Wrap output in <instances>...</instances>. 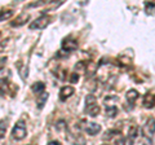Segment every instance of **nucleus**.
I'll return each mask as SVG.
<instances>
[{
  "mask_svg": "<svg viewBox=\"0 0 155 145\" xmlns=\"http://www.w3.org/2000/svg\"><path fill=\"white\" fill-rule=\"evenodd\" d=\"M100 105L97 104V100L93 95H88L85 97V113L91 117H97L100 113Z\"/></svg>",
  "mask_w": 155,
  "mask_h": 145,
  "instance_id": "1",
  "label": "nucleus"
},
{
  "mask_svg": "<svg viewBox=\"0 0 155 145\" xmlns=\"http://www.w3.org/2000/svg\"><path fill=\"white\" fill-rule=\"evenodd\" d=\"M26 135H27V130H26L25 122L19 120L12 130V137H13V140H16V141H21V140L26 137Z\"/></svg>",
  "mask_w": 155,
  "mask_h": 145,
  "instance_id": "2",
  "label": "nucleus"
},
{
  "mask_svg": "<svg viewBox=\"0 0 155 145\" xmlns=\"http://www.w3.org/2000/svg\"><path fill=\"white\" fill-rule=\"evenodd\" d=\"M51 21H52L51 16H41L30 23V29L31 30H41V29H45L49 25Z\"/></svg>",
  "mask_w": 155,
  "mask_h": 145,
  "instance_id": "3",
  "label": "nucleus"
},
{
  "mask_svg": "<svg viewBox=\"0 0 155 145\" xmlns=\"http://www.w3.org/2000/svg\"><path fill=\"white\" fill-rule=\"evenodd\" d=\"M155 133V119L154 118H149L146 120V123L142 126V135L143 137H149L151 139Z\"/></svg>",
  "mask_w": 155,
  "mask_h": 145,
  "instance_id": "4",
  "label": "nucleus"
},
{
  "mask_svg": "<svg viewBox=\"0 0 155 145\" xmlns=\"http://www.w3.org/2000/svg\"><path fill=\"white\" fill-rule=\"evenodd\" d=\"M75 92V89H74V87H71V86H65V87H62L61 91H60V100L61 101H66L69 97H71L72 95H74Z\"/></svg>",
  "mask_w": 155,
  "mask_h": 145,
  "instance_id": "5",
  "label": "nucleus"
},
{
  "mask_svg": "<svg viewBox=\"0 0 155 145\" xmlns=\"http://www.w3.org/2000/svg\"><path fill=\"white\" fill-rule=\"evenodd\" d=\"M84 130H85V132L88 135H91V136H94V135H97L101 131V126L98 123H94V122H88L85 124Z\"/></svg>",
  "mask_w": 155,
  "mask_h": 145,
  "instance_id": "6",
  "label": "nucleus"
},
{
  "mask_svg": "<svg viewBox=\"0 0 155 145\" xmlns=\"http://www.w3.org/2000/svg\"><path fill=\"white\" fill-rule=\"evenodd\" d=\"M142 105L146 109L154 108V106H155V95H153V93H146V95H145L143 100H142Z\"/></svg>",
  "mask_w": 155,
  "mask_h": 145,
  "instance_id": "7",
  "label": "nucleus"
},
{
  "mask_svg": "<svg viewBox=\"0 0 155 145\" xmlns=\"http://www.w3.org/2000/svg\"><path fill=\"white\" fill-rule=\"evenodd\" d=\"M62 48H64L65 51H67V53H69L70 51H74L78 48V42L69 38V39H66L64 43H62Z\"/></svg>",
  "mask_w": 155,
  "mask_h": 145,
  "instance_id": "8",
  "label": "nucleus"
},
{
  "mask_svg": "<svg viewBox=\"0 0 155 145\" xmlns=\"http://www.w3.org/2000/svg\"><path fill=\"white\" fill-rule=\"evenodd\" d=\"M32 92L38 95V96H40L44 93V89H45V84L43 83V82H36V83H34L32 84Z\"/></svg>",
  "mask_w": 155,
  "mask_h": 145,
  "instance_id": "9",
  "label": "nucleus"
},
{
  "mask_svg": "<svg viewBox=\"0 0 155 145\" xmlns=\"http://www.w3.org/2000/svg\"><path fill=\"white\" fill-rule=\"evenodd\" d=\"M27 20H28V14L23 13V14H21L19 17H17V20L14 21V22H12V26H13V27H18V26L23 25V23H25Z\"/></svg>",
  "mask_w": 155,
  "mask_h": 145,
  "instance_id": "10",
  "label": "nucleus"
},
{
  "mask_svg": "<svg viewBox=\"0 0 155 145\" xmlns=\"http://www.w3.org/2000/svg\"><path fill=\"white\" fill-rule=\"evenodd\" d=\"M137 99H138V92L136 89H129L127 92V100L129 104H134Z\"/></svg>",
  "mask_w": 155,
  "mask_h": 145,
  "instance_id": "11",
  "label": "nucleus"
},
{
  "mask_svg": "<svg viewBox=\"0 0 155 145\" xmlns=\"http://www.w3.org/2000/svg\"><path fill=\"white\" fill-rule=\"evenodd\" d=\"M116 113H118V108L114 105H106V115L110 118H114Z\"/></svg>",
  "mask_w": 155,
  "mask_h": 145,
  "instance_id": "12",
  "label": "nucleus"
},
{
  "mask_svg": "<svg viewBox=\"0 0 155 145\" xmlns=\"http://www.w3.org/2000/svg\"><path fill=\"white\" fill-rule=\"evenodd\" d=\"M48 97H49V95H48L47 92H44L40 96H38V106H39V109H43V106H44V104L47 103Z\"/></svg>",
  "mask_w": 155,
  "mask_h": 145,
  "instance_id": "13",
  "label": "nucleus"
},
{
  "mask_svg": "<svg viewBox=\"0 0 155 145\" xmlns=\"http://www.w3.org/2000/svg\"><path fill=\"white\" fill-rule=\"evenodd\" d=\"M11 16H13V12H12V11H4V12L2 13V18H0V20H2V21L8 20V18L11 17Z\"/></svg>",
  "mask_w": 155,
  "mask_h": 145,
  "instance_id": "14",
  "label": "nucleus"
},
{
  "mask_svg": "<svg viewBox=\"0 0 155 145\" xmlns=\"http://www.w3.org/2000/svg\"><path fill=\"white\" fill-rule=\"evenodd\" d=\"M115 144L116 145H128L127 144V137H119L115 140Z\"/></svg>",
  "mask_w": 155,
  "mask_h": 145,
  "instance_id": "15",
  "label": "nucleus"
},
{
  "mask_svg": "<svg viewBox=\"0 0 155 145\" xmlns=\"http://www.w3.org/2000/svg\"><path fill=\"white\" fill-rule=\"evenodd\" d=\"M78 80H79V74H76V72H72L71 78H70V82H71V83H76Z\"/></svg>",
  "mask_w": 155,
  "mask_h": 145,
  "instance_id": "16",
  "label": "nucleus"
},
{
  "mask_svg": "<svg viewBox=\"0 0 155 145\" xmlns=\"http://www.w3.org/2000/svg\"><path fill=\"white\" fill-rule=\"evenodd\" d=\"M47 145H61V144H60V141H56V140H53V141H49Z\"/></svg>",
  "mask_w": 155,
  "mask_h": 145,
  "instance_id": "17",
  "label": "nucleus"
}]
</instances>
